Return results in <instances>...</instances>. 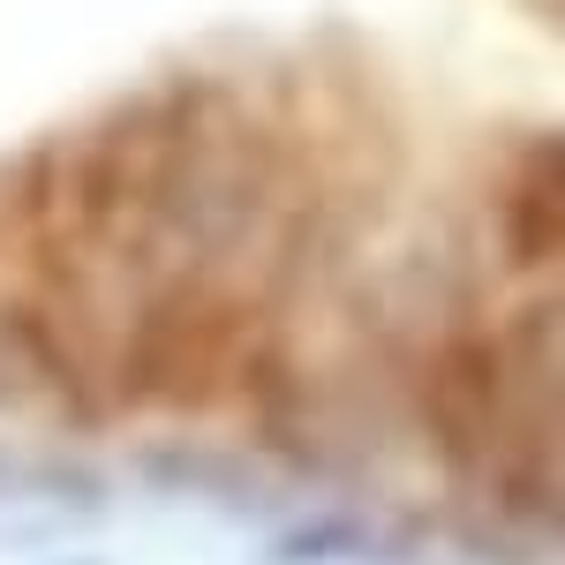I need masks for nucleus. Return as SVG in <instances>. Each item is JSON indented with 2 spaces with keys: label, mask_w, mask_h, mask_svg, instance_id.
<instances>
[{
  "label": "nucleus",
  "mask_w": 565,
  "mask_h": 565,
  "mask_svg": "<svg viewBox=\"0 0 565 565\" xmlns=\"http://www.w3.org/2000/svg\"><path fill=\"white\" fill-rule=\"evenodd\" d=\"M392 31V0H0V423L505 521L521 370L399 159Z\"/></svg>",
  "instance_id": "f257e3e1"
}]
</instances>
